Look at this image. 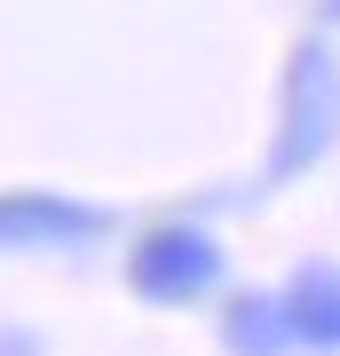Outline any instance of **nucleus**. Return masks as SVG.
Listing matches in <instances>:
<instances>
[{
    "instance_id": "1",
    "label": "nucleus",
    "mask_w": 340,
    "mask_h": 356,
    "mask_svg": "<svg viewBox=\"0 0 340 356\" xmlns=\"http://www.w3.org/2000/svg\"><path fill=\"white\" fill-rule=\"evenodd\" d=\"M127 277H135L143 301H198L222 277V245L206 229H151L135 245V261H127Z\"/></svg>"
},
{
    "instance_id": "2",
    "label": "nucleus",
    "mask_w": 340,
    "mask_h": 356,
    "mask_svg": "<svg viewBox=\"0 0 340 356\" xmlns=\"http://www.w3.org/2000/svg\"><path fill=\"white\" fill-rule=\"evenodd\" d=\"M95 229H103L95 206L48 198V191H16V198H0V245H72V238H95Z\"/></svg>"
},
{
    "instance_id": "3",
    "label": "nucleus",
    "mask_w": 340,
    "mask_h": 356,
    "mask_svg": "<svg viewBox=\"0 0 340 356\" xmlns=\"http://www.w3.org/2000/svg\"><path fill=\"white\" fill-rule=\"evenodd\" d=\"M285 317H293V341H309V348H340V269H301L285 293Z\"/></svg>"
},
{
    "instance_id": "4",
    "label": "nucleus",
    "mask_w": 340,
    "mask_h": 356,
    "mask_svg": "<svg viewBox=\"0 0 340 356\" xmlns=\"http://www.w3.org/2000/svg\"><path fill=\"white\" fill-rule=\"evenodd\" d=\"M229 348L238 356H285V341H293V317H285V301H261V293H245L238 309H229Z\"/></svg>"
},
{
    "instance_id": "5",
    "label": "nucleus",
    "mask_w": 340,
    "mask_h": 356,
    "mask_svg": "<svg viewBox=\"0 0 340 356\" xmlns=\"http://www.w3.org/2000/svg\"><path fill=\"white\" fill-rule=\"evenodd\" d=\"M325 8H332V16H340V0H325Z\"/></svg>"
}]
</instances>
